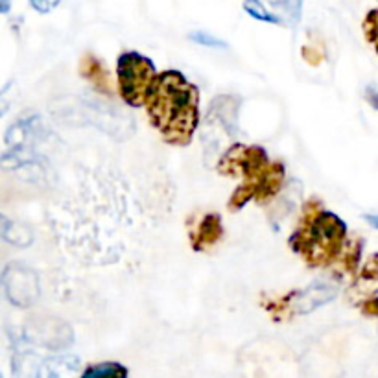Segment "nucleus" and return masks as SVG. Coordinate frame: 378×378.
Segmentation results:
<instances>
[{"label": "nucleus", "instance_id": "obj_15", "mask_svg": "<svg viewBox=\"0 0 378 378\" xmlns=\"http://www.w3.org/2000/svg\"><path fill=\"white\" fill-rule=\"evenodd\" d=\"M365 220L369 223H373V225L378 229V216H365Z\"/></svg>", "mask_w": 378, "mask_h": 378}, {"label": "nucleus", "instance_id": "obj_2", "mask_svg": "<svg viewBox=\"0 0 378 378\" xmlns=\"http://www.w3.org/2000/svg\"><path fill=\"white\" fill-rule=\"evenodd\" d=\"M116 68H118V85H121L122 98L129 106H144L157 80L155 68L150 59L143 58L137 52L122 53Z\"/></svg>", "mask_w": 378, "mask_h": 378}, {"label": "nucleus", "instance_id": "obj_9", "mask_svg": "<svg viewBox=\"0 0 378 378\" xmlns=\"http://www.w3.org/2000/svg\"><path fill=\"white\" fill-rule=\"evenodd\" d=\"M270 6L273 9H277L279 14H282V19H285L288 24H297L299 19H301L302 14V2L305 0H267Z\"/></svg>", "mask_w": 378, "mask_h": 378}, {"label": "nucleus", "instance_id": "obj_4", "mask_svg": "<svg viewBox=\"0 0 378 378\" xmlns=\"http://www.w3.org/2000/svg\"><path fill=\"white\" fill-rule=\"evenodd\" d=\"M338 294V285L332 282L330 279H321L312 282L307 290H302L301 294H297L292 302V310L295 314H308V312L316 310L321 305L332 301Z\"/></svg>", "mask_w": 378, "mask_h": 378}, {"label": "nucleus", "instance_id": "obj_14", "mask_svg": "<svg viewBox=\"0 0 378 378\" xmlns=\"http://www.w3.org/2000/svg\"><path fill=\"white\" fill-rule=\"evenodd\" d=\"M9 4H11V0H0V9H2V14H8Z\"/></svg>", "mask_w": 378, "mask_h": 378}, {"label": "nucleus", "instance_id": "obj_7", "mask_svg": "<svg viewBox=\"0 0 378 378\" xmlns=\"http://www.w3.org/2000/svg\"><path fill=\"white\" fill-rule=\"evenodd\" d=\"M81 74H83L89 81H93L96 87H100V89H103V87L109 85V80H107L106 74V67H103L98 59L93 58V56H85L83 58V61H81Z\"/></svg>", "mask_w": 378, "mask_h": 378}, {"label": "nucleus", "instance_id": "obj_13", "mask_svg": "<svg viewBox=\"0 0 378 378\" xmlns=\"http://www.w3.org/2000/svg\"><path fill=\"white\" fill-rule=\"evenodd\" d=\"M61 0H30L31 8L37 9L39 14H48L53 8H58Z\"/></svg>", "mask_w": 378, "mask_h": 378}, {"label": "nucleus", "instance_id": "obj_10", "mask_svg": "<svg viewBox=\"0 0 378 378\" xmlns=\"http://www.w3.org/2000/svg\"><path fill=\"white\" fill-rule=\"evenodd\" d=\"M245 14L251 15L253 19L260 21V23H270V24H282L285 19L279 15H273L270 9H266V6L260 0H245L244 2Z\"/></svg>", "mask_w": 378, "mask_h": 378}, {"label": "nucleus", "instance_id": "obj_5", "mask_svg": "<svg viewBox=\"0 0 378 378\" xmlns=\"http://www.w3.org/2000/svg\"><path fill=\"white\" fill-rule=\"evenodd\" d=\"M78 369V360L72 356H61L52 358L41 365L39 378H71L72 373Z\"/></svg>", "mask_w": 378, "mask_h": 378}, {"label": "nucleus", "instance_id": "obj_3", "mask_svg": "<svg viewBox=\"0 0 378 378\" xmlns=\"http://www.w3.org/2000/svg\"><path fill=\"white\" fill-rule=\"evenodd\" d=\"M4 290L9 301L19 307H28L39 297V280L30 267L11 264L4 272Z\"/></svg>", "mask_w": 378, "mask_h": 378}, {"label": "nucleus", "instance_id": "obj_11", "mask_svg": "<svg viewBox=\"0 0 378 378\" xmlns=\"http://www.w3.org/2000/svg\"><path fill=\"white\" fill-rule=\"evenodd\" d=\"M257 183H251V185H244V187H240L238 190L235 192V196H233L231 200V209H240V207H244L247 201L251 200L253 196H257Z\"/></svg>", "mask_w": 378, "mask_h": 378}, {"label": "nucleus", "instance_id": "obj_1", "mask_svg": "<svg viewBox=\"0 0 378 378\" xmlns=\"http://www.w3.org/2000/svg\"><path fill=\"white\" fill-rule=\"evenodd\" d=\"M151 121L168 143L187 144L198 124V89L183 74L168 71L159 76L148 96Z\"/></svg>", "mask_w": 378, "mask_h": 378}, {"label": "nucleus", "instance_id": "obj_6", "mask_svg": "<svg viewBox=\"0 0 378 378\" xmlns=\"http://www.w3.org/2000/svg\"><path fill=\"white\" fill-rule=\"evenodd\" d=\"M222 222L216 214L205 216V220L201 222L200 229H198L196 236H194V245L196 250H201L205 245H213L218 242V238L222 236Z\"/></svg>", "mask_w": 378, "mask_h": 378}, {"label": "nucleus", "instance_id": "obj_8", "mask_svg": "<svg viewBox=\"0 0 378 378\" xmlns=\"http://www.w3.org/2000/svg\"><path fill=\"white\" fill-rule=\"evenodd\" d=\"M81 378H128V369L116 362H106L89 367L81 374Z\"/></svg>", "mask_w": 378, "mask_h": 378}, {"label": "nucleus", "instance_id": "obj_12", "mask_svg": "<svg viewBox=\"0 0 378 378\" xmlns=\"http://www.w3.org/2000/svg\"><path fill=\"white\" fill-rule=\"evenodd\" d=\"M190 39L198 45L210 46V48H225V43L222 39L210 36L207 31H194V34H190Z\"/></svg>", "mask_w": 378, "mask_h": 378}]
</instances>
